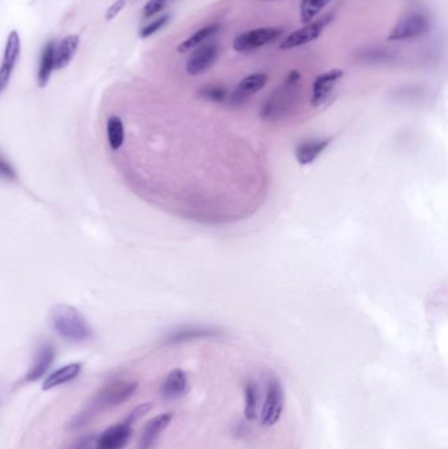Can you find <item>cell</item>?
Segmentation results:
<instances>
[{
	"label": "cell",
	"mask_w": 448,
	"mask_h": 449,
	"mask_svg": "<svg viewBox=\"0 0 448 449\" xmlns=\"http://www.w3.org/2000/svg\"><path fill=\"white\" fill-rule=\"evenodd\" d=\"M107 135H108V144L113 151H117L123 146L125 133H124L123 121L120 117L117 116L110 117L107 123Z\"/></svg>",
	"instance_id": "7402d4cb"
},
{
	"label": "cell",
	"mask_w": 448,
	"mask_h": 449,
	"mask_svg": "<svg viewBox=\"0 0 448 449\" xmlns=\"http://www.w3.org/2000/svg\"><path fill=\"white\" fill-rule=\"evenodd\" d=\"M168 19H170V16H168V15H165V16H160L159 19H156L154 22L147 24L145 28L141 31V37H142V38H147V37H150V36L157 33L158 31H159L160 28H163V26L167 24Z\"/></svg>",
	"instance_id": "484cf974"
},
{
	"label": "cell",
	"mask_w": 448,
	"mask_h": 449,
	"mask_svg": "<svg viewBox=\"0 0 448 449\" xmlns=\"http://www.w3.org/2000/svg\"><path fill=\"white\" fill-rule=\"evenodd\" d=\"M245 409L244 414L247 420H255L258 416V389L253 381L247 382L245 385Z\"/></svg>",
	"instance_id": "44dd1931"
},
{
	"label": "cell",
	"mask_w": 448,
	"mask_h": 449,
	"mask_svg": "<svg viewBox=\"0 0 448 449\" xmlns=\"http://www.w3.org/2000/svg\"><path fill=\"white\" fill-rule=\"evenodd\" d=\"M20 36L16 31H12L11 33L8 34L4 56L0 65V96L4 93V91L7 90L10 84L13 70L20 56Z\"/></svg>",
	"instance_id": "ba28073f"
},
{
	"label": "cell",
	"mask_w": 448,
	"mask_h": 449,
	"mask_svg": "<svg viewBox=\"0 0 448 449\" xmlns=\"http://www.w3.org/2000/svg\"><path fill=\"white\" fill-rule=\"evenodd\" d=\"M124 6H125V0H117V1H114L112 6L105 12V19L107 20H113L121 12Z\"/></svg>",
	"instance_id": "f1b7e54d"
},
{
	"label": "cell",
	"mask_w": 448,
	"mask_h": 449,
	"mask_svg": "<svg viewBox=\"0 0 448 449\" xmlns=\"http://www.w3.org/2000/svg\"><path fill=\"white\" fill-rule=\"evenodd\" d=\"M82 371V364L79 363H73V364H68L56 372H53L50 376H47L45 381L43 383V389L44 390H50L53 388H57L59 385L68 383V382L75 380L79 376V373Z\"/></svg>",
	"instance_id": "ac0fdd59"
},
{
	"label": "cell",
	"mask_w": 448,
	"mask_h": 449,
	"mask_svg": "<svg viewBox=\"0 0 448 449\" xmlns=\"http://www.w3.org/2000/svg\"><path fill=\"white\" fill-rule=\"evenodd\" d=\"M216 335H218V330L216 328L202 327V326H186L170 333L166 337V342L170 344H175V343H183L195 339L216 337Z\"/></svg>",
	"instance_id": "5bb4252c"
},
{
	"label": "cell",
	"mask_w": 448,
	"mask_h": 449,
	"mask_svg": "<svg viewBox=\"0 0 448 449\" xmlns=\"http://www.w3.org/2000/svg\"><path fill=\"white\" fill-rule=\"evenodd\" d=\"M330 22H331L330 16H322L318 20L305 24L303 28H300V29L292 32L290 36H287L281 41L279 47H281V50H290V49H294V47H299V46L312 43L322 34Z\"/></svg>",
	"instance_id": "8992f818"
},
{
	"label": "cell",
	"mask_w": 448,
	"mask_h": 449,
	"mask_svg": "<svg viewBox=\"0 0 448 449\" xmlns=\"http://www.w3.org/2000/svg\"><path fill=\"white\" fill-rule=\"evenodd\" d=\"M80 40L78 36L70 34L65 37L59 44L56 45V70H61L68 66L71 62L73 56H75L78 50Z\"/></svg>",
	"instance_id": "d6986e66"
},
{
	"label": "cell",
	"mask_w": 448,
	"mask_h": 449,
	"mask_svg": "<svg viewBox=\"0 0 448 449\" xmlns=\"http://www.w3.org/2000/svg\"><path fill=\"white\" fill-rule=\"evenodd\" d=\"M218 53H220V49L216 44L211 43V44L202 45L191 56L186 68L187 73L193 77L202 75V73H205L216 62Z\"/></svg>",
	"instance_id": "8fae6325"
},
{
	"label": "cell",
	"mask_w": 448,
	"mask_h": 449,
	"mask_svg": "<svg viewBox=\"0 0 448 449\" xmlns=\"http://www.w3.org/2000/svg\"><path fill=\"white\" fill-rule=\"evenodd\" d=\"M16 178V171L12 167L11 163L3 155H0V179L13 181Z\"/></svg>",
	"instance_id": "4316f807"
},
{
	"label": "cell",
	"mask_w": 448,
	"mask_h": 449,
	"mask_svg": "<svg viewBox=\"0 0 448 449\" xmlns=\"http://www.w3.org/2000/svg\"><path fill=\"white\" fill-rule=\"evenodd\" d=\"M188 390V379L186 372L180 368L168 373L165 381L160 385V395L165 399H178Z\"/></svg>",
	"instance_id": "7c38bea8"
},
{
	"label": "cell",
	"mask_w": 448,
	"mask_h": 449,
	"mask_svg": "<svg viewBox=\"0 0 448 449\" xmlns=\"http://www.w3.org/2000/svg\"><path fill=\"white\" fill-rule=\"evenodd\" d=\"M343 77H345V71L341 68H333V70H329L324 74H321L318 78L314 80L311 104L315 108L322 105L329 99L333 90L336 89L338 82Z\"/></svg>",
	"instance_id": "9c48e42d"
},
{
	"label": "cell",
	"mask_w": 448,
	"mask_h": 449,
	"mask_svg": "<svg viewBox=\"0 0 448 449\" xmlns=\"http://www.w3.org/2000/svg\"><path fill=\"white\" fill-rule=\"evenodd\" d=\"M150 409H151V404H140V406H137V407L133 409V411H132L129 416H126V419H128L129 422L135 423V420H138L140 418L145 416L146 414L150 411Z\"/></svg>",
	"instance_id": "83f0119b"
},
{
	"label": "cell",
	"mask_w": 448,
	"mask_h": 449,
	"mask_svg": "<svg viewBox=\"0 0 448 449\" xmlns=\"http://www.w3.org/2000/svg\"><path fill=\"white\" fill-rule=\"evenodd\" d=\"M266 83H267V75L262 73H257L242 79L233 95V102L239 104L246 100L247 98L253 96L254 93L262 90L266 86Z\"/></svg>",
	"instance_id": "e0dca14e"
},
{
	"label": "cell",
	"mask_w": 448,
	"mask_h": 449,
	"mask_svg": "<svg viewBox=\"0 0 448 449\" xmlns=\"http://www.w3.org/2000/svg\"><path fill=\"white\" fill-rule=\"evenodd\" d=\"M174 418L172 413H163L159 416H154L150 422H147L141 441H140V449H150L151 446L156 443L158 436L167 428Z\"/></svg>",
	"instance_id": "4fadbf2b"
},
{
	"label": "cell",
	"mask_w": 448,
	"mask_h": 449,
	"mask_svg": "<svg viewBox=\"0 0 448 449\" xmlns=\"http://www.w3.org/2000/svg\"><path fill=\"white\" fill-rule=\"evenodd\" d=\"M281 33H283L281 29L272 28V26L253 29L246 33L237 36L236 40L233 43V47L236 52H239V53H251L259 47L275 41L276 38L281 37Z\"/></svg>",
	"instance_id": "5b68a950"
},
{
	"label": "cell",
	"mask_w": 448,
	"mask_h": 449,
	"mask_svg": "<svg viewBox=\"0 0 448 449\" xmlns=\"http://www.w3.org/2000/svg\"><path fill=\"white\" fill-rule=\"evenodd\" d=\"M133 434V423L126 418L123 422L108 427L95 441V449H124Z\"/></svg>",
	"instance_id": "52a82bcc"
},
{
	"label": "cell",
	"mask_w": 448,
	"mask_h": 449,
	"mask_svg": "<svg viewBox=\"0 0 448 449\" xmlns=\"http://www.w3.org/2000/svg\"><path fill=\"white\" fill-rule=\"evenodd\" d=\"M430 29V20L422 13H410L396 24L388 34V41H408L419 38Z\"/></svg>",
	"instance_id": "277c9868"
},
{
	"label": "cell",
	"mask_w": 448,
	"mask_h": 449,
	"mask_svg": "<svg viewBox=\"0 0 448 449\" xmlns=\"http://www.w3.org/2000/svg\"><path fill=\"white\" fill-rule=\"evenodd\" d=\"M218 25L217 24H211V25H207V26H202L199 31H196L195 33L192 34L191 37H188L186 41H183L179 46H178V52L179 53H186V52H190L192 49L197 47V46L202 45L204 41L209 40L212 37L213 34L217 33L218 31Z\"/></svg>",
	"instance_id": "ffe728a7"
},
{
	"label": "cell",
	"mask_w": 448,
	"mask_h": 449,
	"mask_svg": "<svg viewBox=\"0 0 448 449\" xmlns=\"http://www.w3.org/2000/svg\"><path fill=\"white\" fill-rule=\"evenodd\" d=\"M331 0H303L300 4V20L311 23Z\"/></svg>",
	"instance_id": "603a6c76"
},
{
	"label": "cell",
	"mask_w": 448,
	"mask_h": 449,
	"mask_svg": "<svg viewBox=\"0 0 448 449\" xmlns=\"http://www.w3.org/2000/svg\"><path fill=\"white\" fill-rule=\"evenodd\" d=\"M50 322L57 334L71 343H84L94 337L86 318L66 303H59L52 309Z\"/></svg>",
	"instance_id": "7a4b0ae2"
},
{
	"label": "cell",
	"mask_w": 448,
	"mask_h": 449,
	"mask_svg": "<svg viewBox=\"0 0 448 449\" xmlns=\"http://www.w3.org/2000/svg\"><path fill=\"white\" fill-rule=\"evenodd\" d=\"M89 446H90V441H80L77 449H89Z\"/></svg>",
	"instance_id": "f546056e"
},
{
	"label": "cell",
	"mask_w": 448,
	"mask_h": 449,
	"mask_svg": "<svg viewBox=\"0 0 448 449\" xmlns=\"http://www.w3.org/2000/svg\"><path fill=\"white\" fill-rule=\"evenodd\" d=\"M331 138H320L304 141L296 149V158L300 165H311L317 158L320 157L326 147L330 145Z\"/></svg>",
	"instance_id": "9a60e30c"
},
{
	"label": "cell",
	"mask_w": 448,
	"mask_h": 449,
	"mask_svg": "<svg viewBox=\"0 0 448 449\" xmlns=\"http://www.w3.org/2000/svg\"><path fill=\"white\" fill-rule=\"evenodd\" d=\"M56 45L54 41H49L43 47L38 73H37V82L40 87H45L53 71L56 70Z\"/></svg>",
	"instance_id": "2e32d148"
},
{
	"label": "cell",
	"mask_w": 448,
	"mask_h": 449,
	"mask_svg": "<svg viewBox=\"0 0 448 449\" xmlns=\"http://www.w3.org/2000/svg\"><path fill=\"white\" fill-rule=\"evenodd\" d=\"M171 0H149L144 7V16L153 17L166 8Z\"/></svg>",
	"instance_id": "d4e9b609"
},
{
	"label": "cell",
	"mask_w": 448,
	"mask_h": 449,
	"mask_svg": "<svg viewBox=\"0 0 448 449\" xmlns=\"http://www.w3.org/2000/svg\"><path fill=\"white\" fill-rule=\"evenodd\" d=\"M137 388H138L137 382L126 381V380L110 382L107 386H104L98 392L89 406L84 407V410H82L78 416L71 419L68 427L71 429H75L87 425L90 420H92V418L98 416L100 411L108 410L111 407L128 401L135 393Z\"/></svg>",
	"instance_id": "6da1fadb"
},
{
	"label": "cell",
	"mask_w": 448,
	"mask_h": 449,
	"mask_svg": "<svg viewBox=\"0 0 448 449\" xmlns=\"http://www.w3.org/2000/svg\"><path fill=\"white\" fill-rule=\"evenodd\" d=\"M200 96L214 102H221L226 99V91L220 86H207L200 90Z\"/></svg>",
	"instance_id": "cb8c5ba5"
},
{
	"label": "cell",
	"mask_w": 448,
	"mask_h": 449,
	"mask_svg": "<svg viewBox=\"0 0 448 449\" xmlns=\"http://www.w3.org/2000/svg\"><path fill=\"white\" fill-rule=\"evenodd\" d=\"M54 358H56V349H54V347L52 344H49V343L43 344L40 349H37L36 356H34L33 364L31 365L29 371L27 372V374L24 377V381H37L41 377H44L46 372L49 371V368L52 367Z\"/></svg>",
	"instance_id": "30bf717a"
},
{
	"label": "cell",
	"mask_w": 448,
	"mask_h": 449,
	"mask_svg": "<svg viewBox=\"0 0 448 449\" xmlns=\"http://www.w3.org/2000/svg\"><path fill=\"white\" fill-rule=\"evenodd\" d=\"M285 404L284 390L281 381L272 379L267 385L266 398L260 411V423L264 427L275 426L281 420Z\"/></svg>",
	"instance_id": "3957f363"
}]
</instances>
